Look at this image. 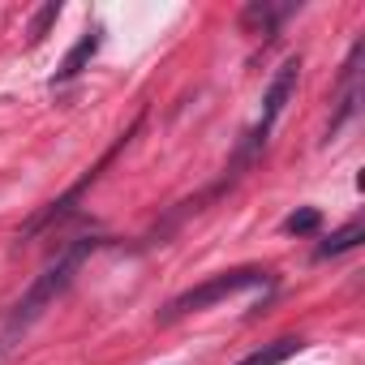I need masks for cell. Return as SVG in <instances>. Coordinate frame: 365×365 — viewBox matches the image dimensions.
Wrapping results in <instances>:
<instances>
[{"label":"cell","instance_id":"obj_1","mask_svg":"<svg viewBox=\"0 0 365 365\" xmlns=\"http://www.w3.org/2000/svg\"><path fill=\"white\" fill-rule=\"evenodd\" d=\"M95 250H99V241H95V237L73 241V245H69V250H61V254H56V262H52V267H48V271H43V275L22 292V297H18V305L9 309L5 327H0V356H9V352L26 339V331H31V327L52 309V301L73 284V275L82 271V262H86Z\"/></svg>","mask_w":365,"mask_h":365},{"label":"cell","instance_id":"obj_2","mask_svg":"<svg viewBox=\"0 0 365 365\" xmlns=\"http://www.w3.org/2000/svg\"><path fill=\"white\" fill-rule=\"evenodd\" d=\"M262 284H271V271H262V267H237V271H220V275L202 279L198 288H185L180 297H172V301H168V309H163V322H176V318H185V314L211 309V305H220V301H228V297H237V292L262 288Z\"/></svg>","mask_w":365,"mask_h":365},{"label":"cell","instance_id":"obj_3","mask_svg":"<svg viewBox=\"0 0 365 365\" xmlns=\"http://www.w3.org/2000/svg\"><path fill=\"white\" fill-rule=\"evenodd\" d=\"M297 78H301V61L288 56V61L275 69V78H271V86H267V95H262V116H258V125H254V133H250V150H262V146H267L275 120L284 116V108H288V99H292V91H297Z\"/></svg>","mask_w":365,"mask_h":365},{"label":"cell","instance_id":"obj_4","mask_svg":"<svg viewBox=\"0 0 365 365\" xmlns=\"http://www.w3.org/2000/svg\"><path fill=\"white\" fill-rule=\"evenodd\" d=\"M361 43H352V52H348V61H344V78H339V95H335V116H331V125H327V138H335L352 116H356V103H361Z\"/></svg>","mask_w":365,"mask_h":365},{"label":"cell","instance_id":"obj_5","mask_svg":"<svg viewBox=\"0 0 365 365\" xmlns=\"http://www.w3.org/2000/svg\"><path fill=\"white\" fill-rule=\"evenodd\" d=\"M305 348V339L301 335H284V339H271V344H262V348H254L250 356H241L237 365H284L288 356H297Z\"/></svg>","mask_w":365,"mask_h":365},{"label":"cell","instance_id":"obj_6","mask_svg":"<svg viewBox=\"0 0 365 365\" xmlns=\"http://www.w3.org/2000/svg\"><path fill=\"white\" fill-rule=\"evenodd\" d=\"M99 43H103V31H99V26H91V31H86V35L78 39V48H73V52L65 56V65H61L56 82H69V78H78V73H82V65H86V61H91V56L99 52Z\"/></svg>","mask_w":365,"mask_h":365},{"label":"cell","instance_id":"obj_7","mask_svg":"<svg viewBox=\"0 0 365 365\" xmlns=\"http://www.w3.org/2000/svg\"><path fill=\"white\" fill-rule=\"evenodd\" d=\"M361 237H365V228H361V220H352V224H344L339 232H331V241H322V245H318V258H339V254L356 250V245H361Z\"/></svg>","mask_w":365,"mask_h":365},{"label":"cell","instance_id":"obj_8","mask_svg":"<svg viewBox=\"0 0 365 365\" xmlns=\"http://www.w3.org/2000/svg\"><path fill=\"white\" fill-rule=\"evenodd\" d=\"M322 224V215L314 211V207H305V211H292L288 220H284V232H297V237H305V232H314Z\"/></svg>","mask_w":365,"mask_h":365}]
</instances>
